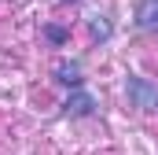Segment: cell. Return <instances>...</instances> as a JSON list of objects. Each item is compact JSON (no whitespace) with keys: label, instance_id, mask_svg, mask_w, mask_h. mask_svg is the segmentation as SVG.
I'll return each instance as SVG.
<instances>
[{"label":"cell","instance_id":"obj_1","mask_svg":"<svg viewBox=\"0 0 158 155\" xmlns=\"http://www.w3.org/2000/svg\"><path fill=\"white\" fill-rule=\"evenodd\" d=\"M125 92H129V104H132V107L158 111V89L151 85V81H143L140 74H129V81H125Z\"/></svg>","mask_w":158,"mask_h":155},{"label":"cell","instance_id":"obj_2","mask_svg":"<svg viewBox=\"0 0 158 155\" xmlns=\"http://www.w3.org/2000/svg\"><path fill=\"white\" fill-rule=\"evenodd\" d=\"M92 111H96V96L88 89H74L63 104V118H88Z\"/></svg>","mask_w":158,"mask_h":155},{"label":"cell","instance_id":"obj_3","mask_svg":"<svg viewBox=\"0 0 158 155\" xmlns=\"http://www.w3.org/2000/svg\"><path fill=\"white\" fill-rule=\"evenodd\" d=\"M136 26L158 30V0H143V4L136 7Z\"/></svg>","mask_w":158,"mask_h":155},{"label":"cell","instance_id":"obj_4","mask_svg":"<svg viewBox=\"0 0 158 155\" xmlns=\"http://www.w3.org/2000/svg\"><path fill=\"white\" fill-rule=\"evenodd\" d=\"M55 81L70 85V89H81V63H59L55 67Z\"/></svg>","mask_w":158,"mask_h":155},{"label":"cell","instance_id":"obj_5","mask_svg":"<svg viewBox=\"0 0 158 155\" xmlns=\"http://www.w3.org/2000/svg\"><path fill=\"white\" fill-rule=\"evenodd\" d=\"M44 37L52 41V44H66V41H70V30H63V26H44Z\"/></svg>","mask_w":158,"mask_h":155},{"label":"cell","instance_id":"obj_6","mask_svg":"<svg viewBox=\"0 0 158 155\" xmlns=\"http://www.w3.org/2000/svg\"><path fill=\"white\" fill-rule=\"evenodd\" d=\"M92 37H110V22H107V19L99 22V15H96V19H92Z\"/></svg>","mask_w":158,"mask_h":155},{"label":"cell","instance_id":"obj_7","mask_svg":"<svg viewBox=\"0 0 158 155\" xmlns=\"http://www.w3.org/2000/svg\"><path fill=\"white\" fill-rule=\"evenodd\" d=\"M63 4H77V0H63Z\"/></svg>","mask_w":158,"mask_h":155}]
</instances>
